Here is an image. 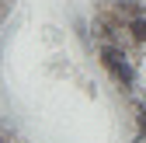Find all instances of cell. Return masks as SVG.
<instances>
[{"label":"cell","instance_id":"277c9868","mask_svg":"<svg viewBox=\"0 0 146 143\" xmlns=\"http://www.w3.org/2000/svg\"><path fill=\"white\" fill-rule=\"evenodd\" d=\"M132 143H146V101L136 108V136H132Z\"/></svg>","mask_w":146,"mask_h":143},{"label":"cell","instance_id":"3957f363","mask_svg":"<svg viewBox=\"0 0 146 143\" xmlns=\"http://www.w3.org/2000/svg\"><path fill=\"white\" fill-rule=\"evenodd\" d=\"M129 39H132L136 49H146V14H139V17L129 21Z\"/></svg>","mask_w":146,"mask_h":143},{"label":"cell","instance_id":"6da1fadb","mask_svg":"<svg viewBox=\"0 0 146 143\" xmlns=\"http://www.w3.org/2000/svg\"><path fill=\"white\" fill-rule=\"evenodd\" d=\"M98 63L111 84L118 87V94L129 98L136 87H139V59L129 45H118V42H98Z\"/></svg>","mask_w":146,"mask_h":143},{"label":"cell","instance_id":"5b68a950","mask_svg":"<svg viewBox=\"0 0 146 143\" xmlns=\"http://www.w3.org/2000/svg\"><path fill=\"white\" fill-rule=\"evenodd\" d=\"M7 4H14V0H0V14H4V7H7Z\"/></svg>","mask_w":146,"mask_h":143},{"label":"cell","instance_id":"7a4b0ae2","mask_svg":"<svg viewBox=\"0 0 146 143\" xmlns=\"http://www.w3.org/2000/svg\"><path fill=\"white\" fill-rule=\"evenodd\" d=\"M73 35H77V42L84 45V52H94V31H90L87 17H73Z\"/></svg>","mask_w":146,"mask_h":143}]
</instances>
